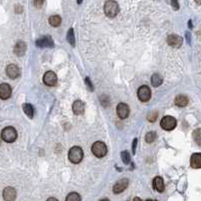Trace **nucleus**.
Instances as JSON below:
<instances>
[{
    "label": "nucleus",
    "mask_w": 201,
    "mask_h": 201,
    "mask_svg": "<svg viewBox=\"0 0 201 201\" xmlns=\"http://www.w3.org/2000/svg\"><path fill=\"white\" fill-rule=\"evenodd\" d=\"M84 158V151L80 147H73L70 148V150L69 152V159L71 163L74 164H79Z\"/></svg>",
    "instance_id": "obj_1"
},
{
    "label": "nucleus",
    "mask_w": 201,
    "mask_h": 201,
    "mask_svg": "<svg viewBox=\"0 0 201 201\" xmlns=\"http://www.w3.org/2000/svg\"><path fill=\"white\" fill-rule=\"evenodd\" d=\"M1 139L6 143H13L17 139V132L13 127H6L1 131Z\"/></svg>",
    "instance_id": "obj_2"
},
{
    "label": "nucleus",
    "mask_w": 201,
    "mask_h": 201,
    "mask_svg": "<svg viewBox=\"0 0 201 201\" xmlns=\"http://www.w3.org/2000/svg\"><path fill=\"white\" fill-rule=\"evenodd\" d=\"M107 152H108L107 146L104 142H100V141L95 142L92 146V153L98 158L105 157L107 155Z\"/></svg>",
    "instance_id": "obj_3"
},
{
    "label": "nucleus",
    "mask_w": 201,
    "mask_h": 201,
    "mask_svg": "<svg viewBox=\"0 0 201 201\" xmlns=\"http://www.w3.org/2000/svg\"><path fill=\"white\" fill-rule=\"evenodd\" d=\"M105 14L109 17H115L119 13V5L116 1H107L104 6Z\"/></svg>",
    "instance_id": "obj_4"
},
{
    "label": "nucleus",
    "mask_w": 201,
    "mask_h": 201,
    "mask_svg": "<svg viewBox=\"0 0 201 201\" xmlns=\"http://www.w3.org/2000/svg\"><path fill=\"white\" fill-rule=\"evenodd\" d=\"M160 126L162 127V129H164L166 131H171L175 129V127L177 126V121L172 116H165L164 118H162Z\"/></svg>",
    "instance_id": "obj_5"
},
{
    "label": "nucleus",
    "mask_w": 201,
    "mask_h": 201,
    "mask_svg": "<svg viewBox=\"0 0 201 201\" xmlns=\"http://www.w3.org/2000/svg\"><path fill=\"white\" fill-rule=\"evenodd\" d=\"M138 98L141 102H148L151 98V90L147 85H142L138 90Z\"/></svg>",
    "instance_id": "obj_6"
},
{
    "label": "nucleus",
    "mask_w": 201,
    "mask_h": 201,
    "mask_svg": "<svg viewBox=\"0 0 201 201\" xmlns=\"http://www.w3.org/2000/svg\"><path fill=\"white\" fill-rule=\"evenodd\" d=\"M44 83L49 87H54L57 84V75L51 70L46 71L44 75Z\"/></svg>",
    "instance_id": "obj_7"
},
{
    "label": "nucleus",
    "mask_w": 201,
    "mask_h": 201,
    "mask_svg": "<svg viewBox=\"0 0 201 201\" xmlns=\"http://www.w3.org/2000/svg\"><path fill=\"white\" fill-rule=\"evenodd\" d=\"M129 185V180L126 178H123V179H120L119 181H117L115 183L114 187H113V192L115 194H119V193H122L124 190H125Z\"/></svg>",
    "instance_id": "obj_8"
},
{
    "label": "nucleus",
    "mask_w": 201,
    "mask_h": 201,
    "mask_svg": "<svg viewBox=\"0 0 201 201\" xmlns=\"http://www.w3.org/2000/svg\"><path fill=\"white\" fill-rule=\"evenodd\" d=\"M117 114L120 119H126L129 117V114H130V109L129 106L125 103H120L117 107Z\"/></svg>",
    "instance_id": "obj_9"
},
{
    "label": "nucleus",
    "mask_w": 201,
    "mask_h": 201,
    "mask_svg": "<svg viewBox=\"0 0 201 201\" xmlns=\"http://www.w3.org/2000/svg\"><path fill=\"white\" fill-rule=\"evenodd\" d=\"M6 75L10 79H17L20 75V69L18 68L16 64H9L6 68Z\"/></svg>",
    "instance_id": "obj_10"
},
{
    "label": "nucleus",
    "mask_w": 201,
    "mask_h": 201,
    "mask_svg": "<svg viewBox=\"0 0 201 201\" xmlns=\"http://www.w3.org/2000/svg\"><path fill=\"white\" fill-rule=\"evenodd\" d=\"M12 93L11 87L8 84H1L0 85V99L7 100L10 98Z\"/></svg>",
    "instance_id": "obj_11"
},
{
    "label": "nucleus",
    "mask_w": 201,
    "mask_h": 201,
    "mask_svg": "<svg viewBox=\"0 0 201 201\" xmlns=\"http://www.w3.org/2000/svg\"><path fill=\"white\" fill-rule=\"evenodd\" d=\"M182 37L179 36V35H177V34H171L169 35L168 37H167V44H168L169 45L171 46H173V47H179L181 46V44H182Z\"/></svg>",
    "instance_id": "obj_12"
},
{
    "label": "nucleus",
    "mask_w": 201,
    "mask_h": 201,
    "mask_svg": "<svg viewBox=\"0 0 201 201\" xmlns=\"http://www.w3.org/2000/svg\"><path fill=\"white\" fill-rule=\"evenodd\" d=\"M3 199L5 201H14L16 199V190L12 187H6L3 190Z\"/></svg>",
    "instance_id": "obj_13"
},
{
    "label": "nucleus",
    "mask_w": 201,
    "mask_h": 201,
    "mask_svg": "<svg viewBox=\"0 0 201 201\" xmlns=\"http://www.w3.org/2000/svg\"><path fill=\"white\" fill-rule=\"evenodd\" d=\"M36 45L38 47H52L54 46V40L50 36H44L36 40Z\"/></svg>",
    "instance_id": "obj_14"
},
{
    "label": "nucleus",
    "mask_w": 201,
    "mask_h": 201,
    "mask_svg": "<svg viewBox=\"0 0 201 201\" xmlns=\"http://www.w3.org/2000/svg\"><path fill=\"white\" fill-rule=\"evenodd\" d=\"M14 54L17 56H23L26 52V44L23 41H18L17 44L14 45Z\"/></svg>",
    "instance_id": "obj_15"
},
{
    "label": "nucleus",
    "mask_w": 201,
    "mask_h": 201,
    "mask_svg": "<svg viewBox=\"0 0 201 201\" xmlns=\"http://www.w3.org/2000/svg\"><path fill=\"white\" fill-rule=\"evenodd\" d=\"M190 165L194 169H199L201 167V154L200 153H194L191 156L190 159Z\"/></svg>",
    "instance_id": "obj_16"
},
{
    "label": "nucleus",
    "mask_w": 201,
    "mask_h": 201,
    "mask_svg": "<svg viewBox=\"0 0 201 201\" xmlns=\"http://www.w3.org/2000/svg\"><path fill=\"white\" fill-rule=\"evenodd\" d=\"M73 112L75 115H83L85 113V104L82 100H75V102H74Z\"/></svg>",
    "instance_id": "obj_17"
},
{
    "label": "nucleus",
    "mask_w": 201,
    "mask_h": 201,
    "mask_svg": "<svg viewBox=\"0 0 201 201\" xmlns=\"http://www.w3.org/2000/svg\"><path fill=\"white\" fill-rule=\"evenodd\" d=\"M153 186H154V188L158 191V192L162 193L165 189V186H164V181L162 179V177H159L157 176L155 177L154 181H153Z\"/></svg>",
    "instance_id": "obj_18"
},
{
    "label": "nucleus",
    "mask_w": 201,
    "mask_h": 201,
    "mask_svg": "<svg viewBox=\"0 0 201 201\" xmlns=\"http://www.w3.org/2000/svg\"><path fill=\"white\" fill-rule=\"evenodd\" d=\"M174 103L176 106H178L180 108H183L185 106H187L188 104V98L184 95H178L174 100Z\"/></svg>",
    "instance_id": "obj_19"
},
{
    "label": "nucleus",
    "mask_w": 201,
    "mask_h": 201,
    "mask_svg": "<svg viewBox=\"0 0 201 201\" xmlns=\"http://www.w3.org/2000/svg\"><path fill=\"white\" fill-rule=\"evenodd\" d=\"M22 109H23V112L25 113L26 116L29 118V119H32L33 116H34V110H33V107L31 106L30 104H23L22 105Z\"/></svg>",
    "instance_id": "obj_20"
},
{
    "label": "nucleus",
    "mask_w": 201,
    "mask_h": 201,
    "mask_svg": "<svg viewBox=\"0 0 201 201\" xmlns=\"http://www.w3.org/2000/svg\"><path fill=\"white\" fill-rule=\"evenodd\" d=\"M162 83H163V80H162V78H161V76H160L159 75L155 74V75H152V78H151V84H152L153 87H155V88L160 87V85H162Z\"/></svg>",
    "instance_id": "obj_21"
},
{
    "label": "nucleus",
    "mask_w": 201,
    "mask_h": 201,
    "mask_svg": "<svg viewBox=\"0 0 201 201\" xmlns=\"http://www.w3.org/2000/svg\"><path fill=\"white\" fill-rule=\"evenodd\" d=\"M49 24H50L51 26L56 27V26H59V25L60 24V22H61V18H60L59 15H52V16H50V17H49Z\"/></svg>",
    "instance_id": "obj_22"
},
{
    "label": "nucleus",
    "mask_w": 201,
    "mask_h": 201,
    "mask_svg": "<svg viewBox=\"0 0 201 201\" xmlns=\"http://www.w3.org/2000/svg\"><path fill=\"white\" fill-rule=\"evenodd\" d=\"M65 201H80V196L76 192H71L66 196Z\"/></svg>",
    "instance_id": "obj_23"
},
{
    "label": "nucleus",
    "mask_w": 201,
    "mask_h": 201,
    "mask_svg": "<svg viewBox=\"0 0 201 201\" xmlns=\"http://www.w3.org/2000/svg\"><path fill=\"white\" fill-rule=\"evenodd\" d=\"M121 157H122L123 162H124V163H125L126 165L130 164V162H131V157H130V154H129L128 151H123V152L121 153Z\"/></svg>",
    "instance_id": "obj_24"
},
{
    "label": "nucleus",
    "mask_w": 201,
    "mask_h": 201,
    "mask_svg": "<svg viewBox=\"0 0 201 201\" xmlns=\"http://www.w3.org/2000/svg\"><path fill=\"white\" fill-rule=\"evenodd\" d=\"M156 136H157V134L155 132H149V133L146 134L145 140L147 143H153L156 140Z\"/></svg>",
    "instance_id": "obj_25"
},
{
    "label": "nucleus",
    "mask_w": 201,
    "mask_h": 201,
    "mask_svg": "<svg viewBox=\"0 0 201 201\" xmlns=\"http://www.w3.org/2000/svg\"><path fill=\"white\" fill-rule=\"evenodd\" d=\"M68 40H69V42H70V45H75V34H74V29L73 28H70V29L69 30V32H68Z\"/></svg>",
    "instance_id": "obj_26"
},
{
    "label": "nucleus",
    "mask_w": 201,
    "mask_h": 201,
    "mask_svg": "<svg viewBox=\"0 0 201 201\" xmlns=\"http://www.w3.org/2000/svg\"><path fill=\"white\" fill-rule=\"evenodd\" d=\"M200 129H197L196 131H194L193 133V139H194V141L197 143L198 145H201V141H200Z\"/></svg>",
    "instance_id": "obj_27"
},
{
    "label": "nucleus",
    "mask_w": 201,
    "mask_h": 201,
    "mask_svg": "<svg viewBox=\"0 0 201 201\" xmlns=\"http://www.w3.org/2000/svg\"><path fill=\"white\" fill-rule=\"evenodd\" d=\"M157 117H158V113L157 112H150L149 114H148V120L151 122V123H153V122H155L156 121V119H157Z\"/></svg>",
    "instance_id": "obj_28"
},
{
    "label": "nucleus",
    "mask_w": 201,
    "mask_h": 201,
    "mask_svg": "<svg viewBox=\"0 0 201 201\" xmlns=\"http://www.w3.org/2000/svg\"><path fill=\"white\" fill-rule=\"evenodd\" d=\"M171 4H172V5H173L174 9H176V10L179 8V4H178V2H176V1H172V2H171Z\"/></svg>",
    "instance_id": "obj_29"
},
{
    "label": "nucleus",
    "mask_w": 201,
    "mask_h": 201,
    "mask_svg": "<svg viewBox=\"0 0 201 201\" xmlns=\"http://www.w3.org/2000/svg\"><path fill=\"white\" fill-rule=\"evenodd\" d=\"M136 144H137V139H135L133 142V152L134 153H135V151H136Z\"/></svg>",
    "instance_id": "obj_30"
},
{
    "label": "nucleus",
    "mask_w": 201,
    "mask_h": 201,
    "mask_svg": "<svg viewBox=\"0 0 201 201\" xmlns=\"http://www.w3.org/2000/svg\"><path fill=\"white\" fill-rule=\"evenodd\" d=\"M42 3H44L42 1H38V2H34L33 4H34V5H36V6H39V5H42Z\"/></svg>",
    "instance_id": "obj_31"
},
{
    "label": "nucleus",
    "mask_w": 201,
    "mask_h": 201,
    "mask_svg": "<svg viewBox=\"0 0 201 201\" xmlns=\"http://www.w3.org/2000/svg\"><path fill=\"white\" fill-rule=\"evenodd\" d=\"M47 201H59L56 198H54V197H51V198H49L47 199Z\"/></svg>",
    "instance_id": "obj_32"
},
{
    "label": "nucleus",
    "mask_w": 201,
    "mask_h": 201,
    "mask_svg": "<svg viewBox=\"0 0 201 201\" xmlns=\"http://www.w3.org/2000/svg\"><path fill=\"white\" fill-rule=\"evenodd\" d=\"M133 201H142V200L139 198V197H135V198L133 199Z\"/></svg>",
    "instance_id": "obj_33"
},
{
    "label": "nucleus",
    "mask_w": 201,
    "mask_h": 201,
    "mask_svg": "<svg viewBox=\"0 0 201 201\" xmlns=\"http://www.w3.org/2000/svg\"><path fill=\"white\" fill-rule=\"evenodd\" d=\"M100 201H109V200H108V199H102Z\"/></svg>",
    "instance_id": "obj_34"
},
{
    "label": "nucleus",
    "mask_w": 201,
    "mask_h": 201,
    "mask_svg": "<svg viewBox=\"0 0 201 201\" xmlns=\"http://www.w3.org/2000/svg\"><path fill=\"white\" fill-rule=\"evenodd\" d=\"M147 201H156V200H152V199H148Z\"/></svg>",
    "instance_id": "obj_35"
},
{
    "label": "nucleus",
    "mask_w": 201,
    "mask_h": 201,
    "mask_svg": "<svg viewBox=\"0 0 201 201\" xmlns=\"http://www.w3.org/2000/svg\"><path fill=\"white\" fill-rule=\"evenodd\" d=\"M0 145H1V138H0Z\"/></svg>",
    "instance_id": "obj_36"
}]
</instances>
